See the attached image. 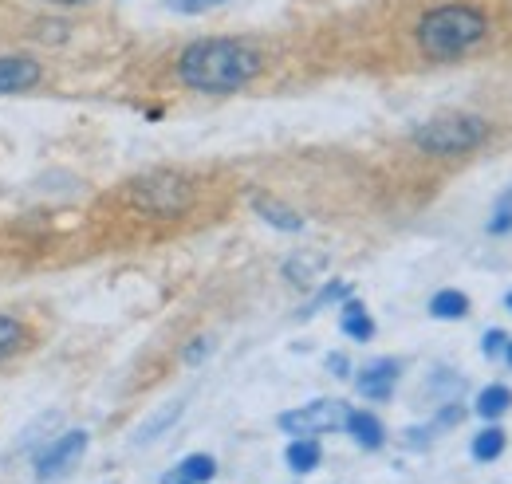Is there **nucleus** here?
Here are the masks:
<instances>
[{
    "mask_svg": "<svg viewBox=\"0 0 512 484\" xmlns=\"http://www.w3.org/2000/svg\"><path fill=\"white\" fill-rule=\"evenodd\" d=\"M260 67H264V60L253 44L217 36V40H197L178 56V79L190 91L229 95V91L249 87L260 75Z\"/></svg>",
    "mask_w": 512,
    "mask_h": 484,
    "instance_id": "nucleus-1",
    "label": "nucleus"
},
{
    "mask_svg": "<svg viewBox=\"0 0 512 484\" xmlns=\"http://www.w3.org/2000/svg\"><path fill=\"white\" fill-rule=\"evenodd\" d=\"M363 449H383V441H386V429L383 422L371 414V410H351L347 414V425H343Z\"/></svg>",
    "mask_w": 512,
    "mask_h": 484,
    "instance_id": "nucleus-10",
    "label": "nucleus"
},
{
    "mask_svg": "<svg viewBox=\"0 0 512 484\" xmlns=\"http://www.w3.org/2000/svg\"><path fill=\"white\" fill-rule=\"evenodd\" d=\"M60 425V410H52V414H40L36 422L28 425L20 437H16V453H28V449H36V445H44L40 437H52V429Z\"/></svg>",
    "mask_w": 512,
    "mask_h": 484,
    "instance_id": "nucleus-16",
    "label": "nucleus"
},
{
    "mask_svg": "<svg viewBox=\"0 0 512 484\" xmlns=\"http://www.w3.org/2000/svg\"><path fill=\"white\" fill-rule=\"evenodd\" d=\"M430 315H434V319H465V315H469V296L457 292V288H442V292L430 300Z\"/></svg>",
    "mask_w": 512,
    "mask_h": 484,
    "instance_id": "nucleus-15",
    "label": "nucleus"
},
{
    "mask_svg": "<svg viewBox=\"0 0 512 484\" xmlns=\"http://www.w3.org/2000/svg\"><path fill=\"white\" fill-rule=\"evenodd\" d=\"M174 12H186V16H197V12H205V8H217V4H225V0H166Z\"/></svg>",
    "mask_w": 512,
    "mask_h": 484,
    "instance_id": "nucleus-23",
    "label": "nucleus"
},
{
    "mask_svg": "<svg viewBox=\"0 0 512 484\" xmlns=\"http://www.w3.org/2000/svg\"><path fill=\"white\" fill-rule=\"evenodd\" d=\"M253 209H256V217H264V221H268L272 229H280V233H300V229H304V217H300L296 209L272 201V197H256Z\"/></svg>",
    "mask_w": 512,
    "mask_h": 484,
    "instance_id": "nucleus-11",
    "label": "nucleus"
},
{
    "mask_svg": "<svg viewBox=\"0 0 512 484\" xmlns=\"http://www.w3.org/2000/svg\"><path fill=\"white\" fill-rule=\"evenodd\" d=\"M339 331L347 335V339H355V343H367V339H375V319L367 315V307L359 300H343V311H339Z\"/></svg>",
    "mask_w": 512,
    "mask_h": 484,
    "instance_id": "nucleus-9",
    "label": "nucleus"
},
{
    "mask_svg": "<svg viewBox=\"0 0 512 484\" xmlns=\"http://www.w3.org/2000/svg\"><path fill=\"white\" fill-rule=\"evenodd\" d=\"M485 32H489V20L473 4H438L414 28L418 48L430 60H457V56H465L469 48H477L485 40Z\"/></svg>",
    "mask_w": 512,
    "mask_h": 484,
    "instance_id": "nucleus-2",
    "label": "nucleus"
},
{
    "mask_svg": "<svg viewBox=\"0 0 512 484\" xmlns=\"http://www.w3.org/2000/svg\"><path fill=\"white\" fill-rule=\"evenodd\" d=\"M40 63L32 56H0V95H20L40 83Z\"/></svg>",
    "mask_w": 512,
    "mask_h": 484,
    "instance_id": "nucleus-8",
    "label": "nucleus"
},
{
    "mask_svg": "<svg viewBox=\"0 0 512 484\" xmlns=\"http://www.w3.org/2000/svg\"><path fill=\"white\" fill-rule=\"evenodd\" d=\"M178 473L193 484H209L213 477H217V461H213L209 453H190V457L178 465Z\"/></svg>",
    "mask_w": 512,
    "mask_h": 484,
    "instance_id": "nucleus-18",
    "label": "nucleus"
},
{
    "mask_svg": "<svg viewBox=\"0 0 512 484\" xmlns=\"http://www.w3.org/2000/svg\"><path fill=\"white\" fill-rule=\"evenodd\" d=\"M162 484H193V481H186V477H182V473H178V469H170V473H166V477H162Z\"/></svg>",
    "mask_w": 512,
    "mask_h": 484,
    "instance_id": "nucleus-27",
    "label": "nucleus"
},
{
    "mask_svg": "<svg viewBox=\"0 0 512 484\" xmlns=\"http://www.w3.org/2000/svg\"><path fill=\"white\" fill-rule=\"evenodd\" d=\"M347 296H351V284H347V280H335V284H327V288H323L320 296H316V300L308 303V307H300L296 315H300V319H312V315H316L320 307H331V303H343Z\"/></svg>",
    "mask_w": 512,
    "mask_h": 484,
    "instance_id": "nucleus-20",
    "label": "nucleus"
},
{
    "mask_svg": "<svg viewBox=\"0 0 512 484\" xmlns=\"http://www.w3.org/2000/svg\"><path fill=\"white\" fill-rule=\"evenodd\" d=\"M178 414H182V402H170V406H162V414H158V418H150V422L142 425V429L134 433V441H138V445H146L150 437H158V433H166L170 425L178 422Z\"/></svg>",
    "mask_w": 512,
    "mask_h": 484,
    "instance_id": "nucleus-19",
    "label": "nucleus"
},
{
    "mask_svg": "<svg viewBox=\"0 0 512 484\" xmlns=\"http://www.w3.org/2000/svg\"><path fill=\"white\" fill-rule=\"evenodd\" d=\"M316 272H323L320 252H300V256H292V260L284 264V276H288L296 288H308V284L316 280Z\"/></svg>",
    "mask_w": 512,
    "mask_h": 484,
    "instance_id": "nucleus-14",
    "label": "nucleus"
},
{
    "mask_svg": "<svg viewBox=\"0 0 512 484\" xmlns=\"http://www.w3.org/2000/svg\"><path fill=\"white\" fill-rule=\"evenodd\" d=\"M327 370H331L335 378H347V374H351V363H347L343 355H331V359H327Z\"/></svg>",
    "mask_w": 512,
    "mask_h": 484,
    "instance_id": "nucleus-26",
    "label": "nucleus"
},
{
    "mask_svg": "<svg viewBox=\"0 0 512 484\" xmlns=\"http://www.w3.org/2000/svg\"><path fill=\"white\" fill-rule=\"evenodd\" d=\"M489 233L501 237V233H512V209H497V217L489 221Z\"/></svg>",
    "mask_w": 512,
    "mask_h": 484,
    "instance_id": "nucleus-25",
    "label": "nucleus"
},
{
    "mask_svg": "<svg viewBox=\"0 0 512 484\" xmlns=\"http://www.w3.org/2000/svg\"><path fill=\"white\" fill-rule=\"evenodd\" d=\"M505 347H509V335L505 331H485V339H481V351H485V359H501L505 355Z\"/></svg>",
    "mask_w": 512,
    "mask_h": 484,
    "instance_id": "nucleus-22",
    "label": "nucleus"
},
{
    "mask_svg": "<svg viewBox=\"0 0 512 484\" xmlns=\"http://www.w3.org/2000/svg\"><path fill=\"white\" fill-rule=\"evenodd\" d=\"M209 347H213L209 339H193L190 347H186V355H182V359H186L190 366H197L201 359H205V355H209Z\"/></svg>",
    "mask_w": 512,
    "mask_h": 484,
    "instance_id": "nucleus-24",
    "label": "nucleus"
},
{
    "mask_svg": "<svg viewBox=\"0 0 512 484\" xmlns=\"http://www.w3.org/2000/svg\"><path fill=\"white\" fill-rule=\"evenodd\" d=\"M398 374H402V366L394 359H375V363H367L355 374V390L367 402H386L394 394V386H398Z\"/></svg>",
    "mask_w": 512,
    "mask_h": 484,
    "instance_id": "nucleus-7",
    "label": "nucleus"
},
{
    "mask_svg": "<svg viewBox=\"0 0 512 484\" xmlns=\"http://www.w3.org/2000/svg\"><path fill=\"white\" fill-rule=\"evenodd\" d=\"M505 303H509V311H512V292H509V296H505Z\"/></svg>",
    "mask_w": 512,
    "mask_h": 484,
    "instance_id": "nucleus-30",
    "label": "nucleus"
},
{
    "mask_svg": "<svg viewBox=\"0 0 512 484\" xmlns=\"http://www.w3.org/2000/svg\"><path fill=\"white\" fill-rule=\"evenodd\" d=\"M48 4H56V8H75V4H91V0H48Z\"/></svg>",
    "mask_w": 512,
    "mask_h": 484,
    "instance_id": "nucleus-28",
    "label": "nucleus"
},
{
    "mask_svg": "<svg viewBox=\"0 0 512 484\" xmlns=\"http://www.w3.org/2000/svg\"><path fill=\"white\" fill-rule=\"evenodd\" d=\"M347 414H351L347 402H339V398H316V402H308V406H300V410L280 414V429L292 433V437H320V433L343 429V425H347Z\"/></svg>",
    "mask_w": 512,
    "mask_h": 484,
    "instance_id": "nucleus-5",
    "label": "nucleus"
},
{
    "mask_svg": "<svg viewBox=\"0 0 512 484\" xmlns=\"http://www.w3.org/2000/svg\"><path fill=\"white\" fill-rule=\"evenodd\" d=\"M473 410H477L485 422H497L501 414H509L512 410V390L509 386H501V382H497V386H485V390L477 394V406H473Z\"/></svg>",
    "mask_w": 512,
    "mask_h": 484,
    "instance_id": "nucleus-13",
    "label": "nucleus"
},
{
    "mask_svg": "<svg viewBox=\"0 0 512 484\" xmlns=\"http://www.w3.org/2000/svg\"><path fill=\"white\" fill-rule=\"evenodd\" d=\"M127 197L146 217H182L193 205V182L178 170H150L127 185Z\"/></svg>",
    "mask_w": 512,
    "mask_h": 484,
    "instance_id": "nucleus-3",
    "label": "nucleus"
},
{
    "mask_svg": "<svg viewBox=\"0 0 512 484\" xmlns=\"http://www.w3.org/2000/svg\"><path fill=\"white\" fill-rule=\"evenodd\" d=\"M284 461H288V469L300 473V477H304V473H316L323 461L320 441H316V437H296V441L284 449Z\"/></svg>",
    "mask_w": 512,
    "mask_h": 484,
    "instance_id": "nucleus-12",
    "label": "nucleus"
},
{
    "mask_svg": "<svg viewBox=\"0 0 512 484\" xmlns=\"http://www.w3.org/2000/svg\"><path fill=\"white\" fill-rule=\"evenodd\" d=\"M489 138V122L477 115H438L414 130V146L434 158H457L477 150Z\"/></svg>",
    "mask_w": 512,
    "mask_h": 484,
    "instance_id": "nucleus-4",
    "label": "nucleus"
},
{
    "mask_svg": "<svg viewBox=\"0 0 512 484\" xmlns=\"http://www.w3.org/2000/svg\"><path fill=\"white\" fill-rule=\"evenodd\" d=\"M473 457L477 461H497L501 453H505V429H497V425H489V429H481L477 437H473Z\"/></svg>",
    "mask_w": 512,
    "mask_h": 484,
    "instance_id": "nucleus-17",
    "label": "nucleus"
},
{
    "mask_svg": "<svg viewBox=\"0 0 512 484\" xmlns=\"http://www.w3.org/2000/svg\"><path fill=\"white\" fill-rule=\"evenodd\" d=\"M87 441H91L87 429H71V433H60L56 441H48L40 449V457H36V481H60V477H67L83 461Z\"/></svg>",
    "mask_w": 512,
    "mask_h": 484,
    "instance_id": "nucleus-6",
    "label": "nucleus"
},
{
    "mask_svg": "<svg viewBox=\"0 0 512 484\" xmlns=\"http://www.w3.org/2000/svg\"><path fill=\"white\" fill-rule=\"evenodd\" d=\"M20 343H24V327L12 315H0V363L12 359L20 351Z\"/></svg>",
    "mask_w": 512,
    "mask_h": 484,
    "instance_id": "nucleus-21",
    "label": "nucleus"
},
{
    "mask_svg": "<svg viewBox=\"0 0 512 484\" xmlns=\"http://www.w3.org/2000/svg\"><path fill=\"white\" fill-rule=\"evenodd\" d=\"M505 363L512 366V339H509V347H505Z\"/></svg>",
    "mask_w": 512,
    "mask_h": 484,
    "instance_id": "nucleus-29",
    "label": "nucleus"
}]
</instances>
